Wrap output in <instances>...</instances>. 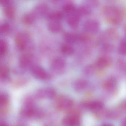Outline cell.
I'll return each instance as SVG.
<instances>
[{
  "instance_id": "6da1fadb",
  "label": "cell",
  "mask_w": 126,
  "mask_h": 126,
  "mask_svg": "<svg viewBox=\"0 0 126 126\" xmlns=\"http://www.w3.org/2000/svg\"><path fill=\"white\" fill-rule=\"evenodd\" d=\"M102 12L106 20L111 24H118L121 20V11L118 8L114 6H105L103 8Z\"/></svg>"
},
{
  "instance_id": "7a4b0ae2",
  "label": "cell",
  "mask_w": 126,
  "mask_h": 126,
  "mask_svg": "<svg viewBox=\"0 0 126 126\" xmlns=\"http://www.w3.org/2000/svg\"><path fill=\"white\" fill-rule=\"evenodd\" d=\"M21 113L24 116L28 117L40 118L43 115L42 111L35 107L32 102L27 103L22 110Z\"/></svg>"
},
{
  "instance_id": "3957f363",
  "label": "cell",
  "mask_w": 126,
  "mask_h": 126,
  "mask_svg": "<svg viewBox=\"0 0 126 126\" xmlns=\"http://www.w3.org/2000/svg\"><path fill=\"white\" fill-rule=\"evenodd\" d=\"M30 70L33 76L38 79L47 80L50 78L49 73L44 68L39 65H33Z\"/></svg>"
},
{
  "instance_id": "277c9868",
  "label": "cell",
  "mask_w": 126,
  "mask_h": 126,
  "mask_svg": "<svg viewBox=\"0 0 126 126\" xmlns=\"http://www.w3.org/2000/svg\"><path fill=\"white\" fill-rule=\"evenodd\" d=\"M66 62L62 57H57L52 60L50 64L51 70L55 73H63L66 68Z\"/></svg>"
},
{
  "instance_id": "5b68a950",
  "label": "cell",
  "mask_w": 126,
  "mask_h": 126,
  "mask_svg": "<svg viewBox=\"0 0 126 126\" xmlns=\"http://www.w3.org/2000/svg\"><path fill=\"white\" fill-rule=\"evenodd\" d=\"M30 38L29 35L25 33H20L15 38L16 46L20 50H26L29 45Z\"/></svg>"
},
{
  "instance_id": "8992f818",
  "label": "cell",
  "mask_w": 126,
  "mask_h": 126,
  "mask_svg": "<svg viewBox=\"0 0 126 126\" xmlns=\"http://www.w3.org/2000/svg\"><path fill=\"white\" fill-rule=\"evenodd\" d=\"M49 12V7L45 3H41L37 5L32 12L36 19L46 16Z\"/></svg>"
},
{
  "instance_id": "52a82bcc",
  "label": "cell",
  "mask_w": 126,
  "mask_h": 126,
  "mask_svg": "<svg viewBox=\"0 0 126 126\" xmlns=\"http://www.w3.org/2000/svg\"><path fill=\"white\" fill-rule=\"evenodd\" d=\"M83 29L86 32L90 33H97L100 28V24L98 21L95 20H89L83 24Z\"/></svg>"
},
{
  "instance_id": "ba28073f",
  "label": "cell",
  "mask_w": 126,
  "mask_h": 126,
  "mask_svg": "<svg viewBox=\"0 0 126 126\" xmlns=\"http://www.w3.org/2000/svg\"><path fill=\"white\" fill-rule=\"evenodd\" d=\"M62 124L63 126H79L80 124V118L77 114H71L64 118Z\"/></svg>"
},
{
  "instance_id": "9c48e42d",
  "label": "cell",
  "mask_w": 126,
  "mask_h": 126,
  "mask_svg": "<svg viewBox=\"0 0 126 126\" xmlns=\"http://www.w3.org/2000/svg\"><path fill=\"white\" fill-rule=\"evenodd\" d=\"M66 16L67 22L71 28L76 29L78 27L81 17L77 13V9L76 11Z\"/></svg>"
},
{
  "instance_id": "30bf717a",
  "label": "cell",
  "mask_w": 126,
  "mask_h": 126,
  "mask_svg": "<svg viewBox=\"0 0 126 126\" xmlns=\"http://www.w3.org/2000/svg\"><path fill=\"white\" fill-rule=\"evenodd\" d=\"M20 68L23 70H26L31 68L33 65L32 64V58L31 56L29 54H23L21 55L19 60Z\"/></svg>"
},
{
  "instance_id": "8fae6325",
  "label": "cell",
  "mask_w": 126,
  "mask_h": 126,
  "mask_svg": "<svg viewBox=\"0 0 126 126\" xmlns=\"http://www.w3.org/2000/svg\"><path fill=\"white\" fill-rule=\"evenodd\" d=\"M73 101L69 98L61 97L57 101L58 107L62 110H67L71 108L73 106Z\"/></svg>"
},
{
  "instance_id": "7c38bea8",
  "label": "cell",
  "mask_w": 126,
  "mask_h": 126,
  "mask_svg": "<svg viewBox=\"0 0 126 126\" xmlns=\"http://www.w3.org/2000/svg\"><path fill=\"white\" fill-rule=\"evenodd\" d=\"M37 96L39 98H53L56 96V92L51 88L42 89L37 91Z\"/></svg>"
},
{
  "instance_id": "4fadbf2b",
  "label": "cell",
  "mask_w": 126,
  "mask_h": 126,
  "mask_svg": "<svg viewBox=\"0 0 126 126\" xmlns=\"http://www.w3.org/2000/svg\"><path fill=\"white\" fill-rule=\"evenodd\" d=\"M111 63V60L110 57L106 56H102L97 59L96 62L95 66L99 69H105L108 67Z\"/></svg>"
},
{
  "instance_id": "5bb4252c",
  "label": "cell",
  "mask_w": 126,
  "mask_h": 126,
  "mask_svg": "<svg viewBox=\"0 0 126 126\" xmlns=\"http://www.w3.org/2000/svg\"><path fill=\"white\" fill-rule=\"evenodd\" d=\"M64 15L62 11H54L49 12L46 17L49 21H56L60 22L64 17Z\"/></svg>"
},
{
  "instance_id": "9a60e30c",
  "label": "cell",
  "mask_w": 126,
  "mask_h": 126,
  "mask_svg": "<svg viewBox=\"0 0 126 126\" xmlns=\"http://www.w3.org/2000/svg\"><path fill=\"white\" fill-rule=\"evenodd\" d=\"M77 8L75 5L71 2H67L63 4L62 12L66 16L69 15L76 11Z\"/></svg>"
},
{
  "instance_id": "2e32d148",
  "label": "cell",
  "mask_w": 126,
  "mask_h": 126,
  "mask_svg": "<svg viewBox=\"0 0 126 126\" xmlns=\"http://www.w3.org/2000/svg\"><path fill=\"white\" fill-rule=\"evenodd\" d=\"M85 107L93 111H99L103 107V104L99 101H94L85 104Z\"/></svg>"
},
{
  "instance_id": "e0dca14e",
  "label": "cell",
  "mask_w": 126,
  "mask_h": 126,
  "mask_svg": "<svg viewBox=\"0 0 126 126\" xmlns=\"http://www.w3.org/2000/svg\"><path fill=\"white\" fill-rule=\"evenodd\" d=\"M91 8L86 4L82 5L77 9V13L80 17L87 16L91 14Z\"/></svg>"
},
{
  "instance_id": "ac0fdd59",
  "label": "cell",
  "mask_w": 126,
  "mask_h": 126,
  "mask_svg": "<svg viewBox=\"0 0 126 126\" xmlns=\"http://www.w3.org/2000/svg\"><path fill=\"white\" fill-rule=\"evenodd\" d=\"M62 25L59 21H50L48 25V30L52 33L59 32L62 29Z\"/></svg>"
},
{
  "instance_id": "d6986e66",
  "label": "cell",
  "mask_w": 126,
  "mask_h": 126,
  "mask_svg": "<svg viewBox=\"0 0 126 126\" xmlns=\"http://www.w3.org/2000/svg\"><path fill=\"white\" fill-rule=\"evenodd\" d=\"M103 36L106 40H115L118 37V32L115 29H109L105 32Z\"/></svg>"
},
{
  "instance_id": "ffe728a7",
  "label": "cell",
  "mask_w": 126,
  "mask_h": 126,
  "mask_svg": "<svg viewBox=\"0 0 126 126\" xmlns=\"http://www.w3.org/2000/svg\"><path fill=\"white\" fill-rule=\"evenodd\" d=\"M64 39L68 44L71 45L78 41L79 40V36L75 34L68 32L64 34Z\"/></svg>"
},
{
  "instance_id": "44dd1931",
  "label": "cell",
  "mask_w": 126,
  "mask_h": 126,
  "mask_svg": "<svg viewBox=\"0 0 126 126\" xmlns=\"http://www.w3.org/2000/svg\"><path fill=\"white\" fill-rule=\"evenodd\" d=\"M116 83L115 78L113 77H110L104 82V87L107 90H112L116 86Z\"/></svg>"
},
{
  "instance_id": "7402d4cb",
  "label": "cell",
  "mask_w": 126,
  "mask_h": 126,
  "mask_svg": "<svg viewBox=\"0 0 126 126\" xmlns=\"http://www.w3.org/2000/svg\"><path fill=\"white\" fill-rule=\"evenodd\" d=\"M9 70L6 66L0 67V81H3L8 79L9 77Z\"/></svg>"
},
{
  "instance_id": "603a6c76",
  "label": "cell",
  "mask_w": 126,
  "mask_h": 126,
  "mask_svg": "<svg viewBox=\"0 0 126 126\" xmlns=\"http://www.w3.org/2000/svg\"><path fill=\"white\" fill-rule=\"evenodd\" d=\"M87 82L84 79L77 80L74 84V87L77 91H81L84 89L87 86Z\"/></svg>"
},
{
  "instance_id": "cb8c5ba5",
  "label": "cell",
  "mask_w": 126,
  "mask_h": 126,
  "mask_svg": "<svg viewBox=\"0 0 126 126\" xmlns=\"http://www.w3.org/2000/svg\"><path fill=\"white\" fill-rule=\"evenodd\" d=\"M61 51L63 54L65 56H71L73 53L74 49L70 45L64 44L61 46Z\"/></svg>"
},
{
  "instance_id": "d4e9b609",
  "label": "cell",
  "mask_w": 126,
  "mask_h": 126,
  "mask_svg": "<svg viewBox=\"0 0 126 126\" xmlns=\"http://www.w3.org/2000/svg\"><path fill=\"white\" fill-rule=\"evenodd\" d=\"M5 7L4 10L5 15L9 19H13L15 16V9L11 4Z\"/></svg>"
},
{
  "instance_id": "484cf974",
  "label": "cell",
  "mask_w": 126,
  "mask_h": 126,
  "mask_svg": "<svg viewBox=\"0 0 126 126\" xmlns=\"http://www.w3.org/2000/svg\"><path fill=\"white\" fill-rule=\"evenodd\" d=\"M36 19V17L31 12L24 15L23 18V21L25 25H30L33 23Z\"/></svg>"
},
{
  "instance_id": "4316f807",
  "label": "cell",
  "mask_w": 126,
  "mask_h": 126,
  "mask_svg": "<svg viewBox=\"0 0 126 126\" xmlns=\"http://www.w3.org/2000/svg\"><path fill=\"white\" fill-rule=\"evenodd\" d=\"M8 44L6 40L0 39V55H5L8 50Z\"/></svg>"
},
{
  "instance_id": "83f0119b",
  "label": "cell",
  "mask_w": 126,
  "mask_h": 126,
  "mask_svg": "<svg viewBox=\"0 0 126 126\" xmlns=\"http://www.w3.org/2000/svg\"><path fill=\"white\" fill-rule=\"evenodd\" d=\"M8 102L9 97L7 94L0 93V109L5 107Z\"/></svg>"
},
{
  "instance_id": "f1b7e54d",
  "label": "cell",
  "mask_w": 126,
  "mask_h": 126,
  "mask_svg": "<svg viewBox=\"0 0 126 126\" xmlns=\"http://www.w3.org/2000/svg\"><path fill=\"white\" fill-rule=\"evenodd\" d=\"M118 51L119 54L122 56H124L126 54V40L125 38L122 39L120 42L118 48Z\"/></svg>"
},
{
  "instance_id": "f546056e",
  "label": "cell",
  "mask_w": 126,
  "mask_h": 126,
  "mask_svg": "<svg viewBox=\"0 0 126 126\" xmlns=\"http://www.w3.org/2000/svg\"><path fill=\"white\" fill-rule=\"evenodd\" d=\"M95 70V67L93 65H89L85 67L84 73L85 75L90 76L94 73Z\"/></svg>"
},
{
  "instance_id": "4dcf8cb0",
  "label": "cell",
  "mask_w": 126,
  "mask_h": 126,
  "mask_svg": "<svg viewBox=\"0 0 126 126\" xmlns=\"http://www.w3.org/2000/svg\"><path fill=\"white\" fill-rule=\"evenodd\" d=\"M11 29L10 25L8 23H3L0 25V34H5L9 32Z\"/></svg>"
},
{
  "instance_id": "1f68e13d",
  "label": "cell",
  "mask_w": 126,
  "mask_h": 126,
  "mask_svg": "<svg viewBox=\"0 0 126 126\" xmlns=\"http://www.w3.org/2000/svg\"><path fill=\"white\" fill-rule=\"evenodd\" d=\"M117 68L119 70L125 72L126 71V62L124 60L119 59L117 62Z\"/></svg>"
},
{
  "instance_id": "d6a6232c",
  "label": "cell",
  "mask_w": 126,
  "mask_h": 126,
  "mask_svg": "<svg viewBox=\"0 0 126 126\" xmlns=\"http://www.w3.org/2000/svg\"><path fill=\"white\" fill-rule=\"evenodd\" d=\"M86 5L89 6L90 8H94L97 7L98 6L99 2L96 0H89V1H87L86 3H85Z\"/></svg>"
},
{
  "instance_id": "836d02e7",
  "label": "cell",
  "mask_w": 126,
  "mask_h": 126,
  "mask_svg": "<svg viewBox=\"0 0 126 126\" xmlns=\"http://www.w3.org/2000/svg\"><path fill=\"white\" fill-rule=\"evenodd\" d=\"M113 49V47L110 44L107 43L105 44L102 47V50L105 53L111 52Z\"/></svg>"
},
{
  "instance_id": "e575fe53",
  "label": "cell",
  "mask_w": 126,
  "mask_h": 126,
  "mask_svg": "<svg viewBox=\"0 0 126 126\" xmlns=\"http://www.w3.org/2000/svg\"><path fill=\"white\" fill-rule=\"evenodd\" d=\"M11 1L8 0H0V5L3 6H7L11 5Z\"/></svg>"
},
{
  "instance_id": "d590c367",
  "label": "cell",
  "mask_w": 126,
  "mask_h": 126,
  "mask_svg": "<svg viewBox=\"0 0 126 126\" xmlns=\"http://www.w3.org/2000/svg\"><path fill=\"white\" fill-rule=\"evenodd\" d=\"M102 126H113L110 123H105Z\"/></svg>"
},
{
  "instance_id": "8d00e7d4",
  "label": "cell",
  "mask_w": 126,
  "mask_h": 126,
  "mask_svg": "<svg viewBox=\"0 0 126 126\" xmlns=\"http://www.w3.org/2000/svg\"><path fill=\"white\" fill-rule=\"evenodd\" d=\"M0 126H6V125L5 123L2 122L0 123Z\"/></svg>"
},
{
  "instance_id": "74e56055",
  "label": "cell",
  "mask_w": 126,
  "mask_h": 126,
  "mask_svg": "<svg viewBox=\"0 0 126 126\" xmlns=\"http://www.w3.org/2000/svg\"><path fill=\"white\" fill-rule=\"evenodd\" d=\"M45 126H54L53 125L51 124H48L46 125Z\"/></svg>"
}]
</instances>
